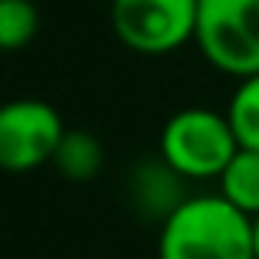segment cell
<instances>
[{"instance_id": "6da1fadb", "label": "cell", "mask_w": 259, "mask_h": 259, "mask_svg": "<svg viewBox=\"0 0 259 259\" xmlns=\"http://www.w3.org/2000/svg\"><path fill=\"white\" fill-rule=\"evenodd\" d=\"M158 259H256L253 217L220 194H190L158 227Z\"/></svg>"}, {"instance_id": "7a4b0ae2", "label": "cell", "mask_w": 259, "mask_h": 259, "mask_svg": "<svg viewBox=\"0 0 259 259\" xmlns=\"http://www.w3.org/2000/svg\"><path fill=\"white\" fill-rule=\"evenodd\" d=\"M240 151L227 112L190 105L164 121L158 138V158L171 164L187 184L217 181Z\"/></svg>"}, {"instance_id": "3957f363", "label": "cell", "mask_w": 259, "mask_h": 259, "mask_svg": "<svg viewBox=\"0 0 259 259\" xmlns=\"http://www.w3.org/2000/svg\"><path fill=\"white\" fill-rule=\"evenodd\" d=\"M194 46L236 82L259 76V0H200Z\"/></svg>"}, {"instance_id": "277c9868", "label": "cell", "mask_w": 259, "mask_h": 259, "mask_svg": "<svg viewBox=\"0 0 259 259\" xmlns=\"http://www.w3.org/2000/svg\"><path fill=\"white\" fill-rule=\"evenodd\" d=\"M200 0H112V30L138 56H167L194 43Z\"/></svg>"}, {"instance_id": "5b68a950", "label": "cell", "mask_w": 259, "mask_h": 259, "mask_svg": "<svg viewBox=\"0 0 259 259\" xmlns=\"http://www.w3.org/2000/svg\"><path fill=\"white\" fill-rule=\"evenodd\" d=\"M69 128L63 115L43 99H13L0 108V167L10 174H30L53 164L59 141Z\"/></svg>"}, {"instance_id": "8992f818", "label": "cell", "mask_w": 259, "mask_h": 259, "mask_svg": "<svg viewBox=\"0 0 259 259\" xmlns=\"http://www.w3.org/2000/svg\"><path fill=\"white\" fill-rule=\"evenodd\" d=\"M187 197V181L161 158L138 161L128 174V200L132 210L145 220L164 223Z\"/></svg>"}, {"instance_id": "52a82bcc", "label": "cell", "mask_w": 259, "mask_h": 259, "mask_svg": "<svg viewBox=\"0 0 259 259\" xmlns=\"http://www.w3.org/2000/svg\"><path fill=\"white\" fill-rule=\"evenodd\" d=\"M53 167L72 184H89L105 167V145L85 128H69L63 135V141H59Z\"/></svg>"}, {"instance_id": "ba28073f", "label": "cell", "mask_w": 259, "mask_h": 259, "mask_svg": "<svg viewBox=\"0 0 259 259\" xmlns=\"http://www.w3.org/2000/svg\"><path fill=\"white\" fill-rule=\"evenodd\" d=\"M217 194L246 217H259V151L240 148L217 177Z\"/></svg>"}, {"instance_id": "9c48e42d", "label": "cell", "mask_w": 259, "mask_h": 259, "mask_svg": "<svg viewBox=\"0 0 259 259\" xmlns=\"http://www.w3.org/2000/svg\"><path fill=\"white\" fill-rule=\"evenodd\" d=\"M227 118L240 148L259 151V76L240 79L227 102Z\"/></svg>"}, {"instance_id": "30bf717a", "label": "cell", "mask_w": 259, "mask_h": 259, "mask_svg": "<svg viewBox=\"0 0 259 259\" xmlns=\"http://www.w3.org/2000/svg\"><path fill=\"white\" fill-rule=\"evenodd\" d=\"M39 33V10L33 0H0V46L17 53Z\"/></svg>"}, {"instance_id": "8fae6325", "label": "cell", "mask_w": 259, "mask_h": 259, "mask_svg": "<svg viewBox=\"0 0 259 259\" xmlns=\"http://www.w3.org/2000/svg\"><path fill=\"white\" fill-rule=\"evenodd\" d=\"M253 240H256V259H259V217H253Z\"/></svg>"}]
</instances>
